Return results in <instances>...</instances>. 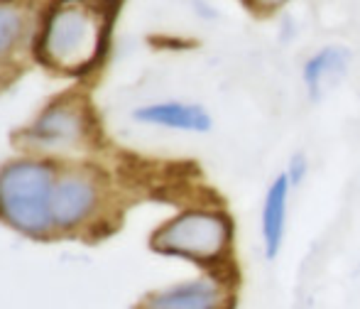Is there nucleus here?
I'll use <instances>...</instances> for the list:
<instances>
[{
    "label": "nucleus",
    "instance_id": "obj_1",
    "mask_svg": "<svg viewBox=\"0 0 360 309\" xmlns=\"http://www.w3.org/2000/svg\"><path fill=\"white\" fill-rule=\"evenodd\" d=\"M110 25L105 0H59L39 39V57L62 72H84L103 52Z\"/></svg>",
    "mask_w": 360,
    "mask_h": 309
},
{
    "label": "nucleus",
    "instance_id": "obj_2",
    "mask_svg": "<svg viewBox=\"0 0 360 309\" xmlns=\"http://www.w3.org/2000/svg\"><path fill=\"white\" fill-rule=\"evenodd\" d=\"M152 248L206 267H223L233 248V221L223 211H184L152 236Z\"/></svg>",
    "mask_w": 360,
    "mask_h": 309
},
{
    "label": "nucleus",
    "instance_id": "obj_3",
    "mask_svg": "<svg viewBox=\"0 0 360 309\" xmlns=\"http://www.w3.org/2000/svg\"><path fill=\"white\" fill-rule=\"evenodd\" d=\"M52 170L42 162H15L0 172V216L25 233L52 224Z\"/></svg>",
    "mask_w": 360,
    "mask_h": 309
},
{
    "label": "nucleus",
    "instance_id": "obj_4",
    "mask_svg": "<svg viewBox=\"0 0 360 309\" xmlns=\"http://www.w3.org/2000/svg\"><path fill=\"white\" fill-rule=\"evenodd\" d=\"M233 305L236 277L216 270L152 292L138 309H233Z\"/></svg>",
    "mask_w": 360,
    "mask_h": 309
},
{
    "label": "nucleus",
    "instance_id": "obj_5",
    "mask_svg": "<svg viewBox=\"0 0 360 309\" xmlns=\"http://www.w3.org/2000/svg\"><path fill=\"white\" fill-rule=\"evenodd\" d=\"M86 135L84 111L74 103H54L47 108L34 128L30 130V138L47 148H67V145L81 143Z\"/></svg>",
    "mask_w": 360,
    "mask_h": 309
},
{
    "label": "nucleus",
    "instance_id": "obj_6",
    "mask_svg": "<svg viewBox=\"0 0 360 309\" xmlns=\"http://www.w3.org/2000/svg\"><path fill=\"white\" fill-rule=\"evenodd\" d=\"M289 191H292V182H289L287 172L277 175L265 191V201H262V214H260V238H262V253H265L267 260H275L282 251V243H285Z\"/></svg>",
    "mask_w": 360,
    "mask_h": 309
},
{
    "label": "nucleus",
    "instance_id": "obj_7",
    "mask_svg": "<svg viewBox=\"0 0 360 309\" xmlns=\"http://www.w3.org/2000/svg\"><path fill=\"white\" fill-rule=\"evenodd\" d=\"M96 201V189L91 184V179L81 175H69L64 179H59L52 189V221L62 229L76 226L79 221H84L89 216V211L94 209Z\"/></svg>",
    "mask_w": 360,
    "mask_h": 309
},
{
    "label": "nucleus",
    "instance_id": "obj_8",
    "mask_svg": "<svg viewBox=\"0 0 360 309\" xmlns=\"http://www.w3.org/2000/svg\"><path fill=\"white\" fill-rule=\"evenodd\" d=\"M135 118L143 123L162 125V128L186 130V133H206L211 130V115L194 103H155L135 111Z\"/></svg>",
    "mask_w": 360,
    "mask_h": 309
},
{
    "label": "nucleus",
    "instance_id": "obj_9",
    "mask_svg": "<svg viewBox=\"0 0 360 309\" xmlns=\"http://www.w3.org/2000/svg\"><path fill=\"white\" fill-rule=\"evenodd\" d=\"M348 62H351V54L346 47H323L321 52L311 54L304 64V86H307L311 101H319L328 84H333L343 72H346Z\"/></svg>",
    "mask_w": 360,
    "mask_h": 309
},
{
    "label": "nucleus",
    "instance_id": "obj_10",
    "mask_svg": "<svg viewBox=\"0 0 360 309\" xmlns=\"http://www.w3.org/2000/svg\"><path fill=\"white\" fill-rule=\"evenodd\" d=\"M20 30H22V18L18 10L0 5V57L15 44Z\"/></svg>",
    "mask_w": 360,
    "mask_h": 309
},
{
    "label": "nucleus",
    "instance_id": "obj_11",
    "mask_svg": "<svg viewBox=\"0 0 360 309\" xmlns=\"http://www.w3.org/2000/svg\"><path fill=\"white\" fill-rule=\"evenodd\" d=\"M304 175H307V160H304V155H294L292 165H289V170H287V177H289V182H292V187L302 184Z\"/></svg>",
    "mask_w": 360,
    "mask_h": 309
},
{
    "label": "nucleus",
    "instance_id": "obj_12",
    "mask_svg": "<svg viewBox=\"0 0 360 309\" xmlns=\"http://www.w3.org/2000/svg\"><path fill=\"white\" fill-rule=\"evenodd\" d=\"M252 3L262 10H275V8H280V5H285L287 0H252Z\"/></svg>",
    "mask_w": 360,
    "mask_h": 309
}]
</instances>
